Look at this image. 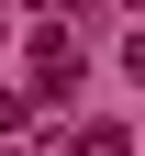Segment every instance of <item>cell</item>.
Returning <instances> with one entry per match:
<instances>
[{"label":"cell","instance_id":"1","mask_svg":"<svg viewBox=\"0 0 145 156\" xmlns=\"http://www.w3.org/2000/svg\"><path fill=\"white\" fill-rule=\"evenodd\" d=\"M34 89H45V101H67V89H78V45H67V34H34Z\"/></svg>","mask_w":145,"mask_h":156},{"label":"cell","instance_id":"2","mask_svg":"<svg viewBox=\"0 0 145 156\" xmlns=\"http://www.w3.org/2000/svg\"><path fill=\"white\" fill-rule=\"evenodd\" d=\"M23 123H34V101H11V89H0V145H11Z\"/></svg>","mask_w":145,"mask_h":156},{"label":"cell","instance_id":"3","mask_svg":"<svg viewBox=\"0 0 145 156\" xmlns=\"http://www.w3.org/2000/svg\"><path fill=\"white\" fill-rule=\"evenodd\" d=\"M123 67H134V78H145V34H134V45H123Z\"/></svg>","mask_w":145,"mask_h":156},{"label":"cell","instance_id":"4","mask_svg":"<svg viewBox=\"0 0 145 156\" xmlns=\"http://www.w3.org/2000/svg\"><path fill=\"white\" fill-rule=\"evenodd\" d=\"M0 156H11V145H0Z\"/></svg>","mask_w":145,"mask_h":156}]
</instances>
